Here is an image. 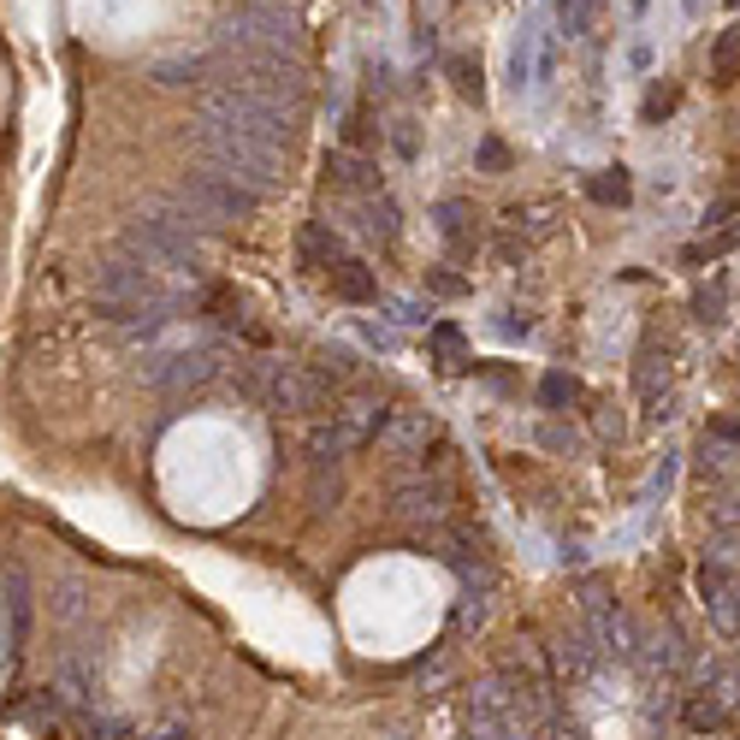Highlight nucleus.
I'll return each instance as SVG.
<instances>
[{
	"label": "nucleus",
	"instance_id": "f257e3e1",
	"mask_svg": "<svg viewBox=\"0 0 740 740\" xmlns=\"http://www.w3.org/2000/svg\"><path fill=\"white\" fill-rule=\"evenodd\" d=\"M119 255H131V261L148 273H196L202 267V232L184 208H154V214H136L125 226Z\"/></svg>",
	"mask_w": 740,
	"mask_h": 740
},
{
	"label": "nucleus",
	"instance_id": "f03ea898",
	"mask_svg": "<svg viewBox=\"0 0 740 740\" xmlns=\"http://www.w3.org/2000/svg\"><path fill=\"white\" fill-rule=\"evenodd\" d=\"M214 65L226 72L232 90H249V95L273 101V107L302 113V101H308V65L297 54H273V48H219Z\"/></svg>",
	"mask_w": 740,
	"mask_h": 740
},
{
	"label": "nucleus",
	"instance_id": "7ed1b4c3",
	"mask_svg": "<svg viewBox=\"0 0 740 740\" xmlns=\"http://www.w3.org/2000/svg\"><path fill=\"white\" fill-rule=\"evenodd\" d=\"M191 143H196V154H208L214 172H226V178L244 184L249 196H267L273 184H279L285 154L267 148V143H255V136H244V131H226V125H208V119H196V125H191Z\"/></svg>",
	"mask_w": 740,
	"mask_h": 740
},
{
	"label": "nucleus",
	"instance_id": "20e7f679",
	"mask_svg": "<svg viewBox=\"0 0 740 740\" xmlns=\"http://www.w3.org/2000/svg\"><path fill=\"white\" fill-rule=\"evenodd\" d=\"M196 119L226 125V131H244V136H255V143H267L279 154L290 148V136H297V113H290V107H273V101L249 95V90H232V83H219V90L202 95Z\"/></svg>",
	"mask_w": 740,
	"mask_h": 740
},
{
	"label": "nucleus",
	"instance_id": "39448f33",
	"mask_svg": "<svg viewBox=\"0 0 740 740\" xmlns=\"http://www.w3.org/2000/svg\"><path fill=\"white\" fill-rule=\"evenodd\" d=\"M90 308L113 326H136L161 308V285H154L148 267H136L131 255H113V261L95 267V285H90Z\"/></svg>",
	"mask_w": 740,
	"mask_h": 740
},
{
	"label": "nucleus",
	"instance_id": "423d86ee",
	"mask_svg": "<svg viewBox=\"0 0 740 740\" xmlns=\"http://www.w3.org/2000/svg\"><path fill=\"white\" fill-rule=\"evenodd\" d=\"M219 48H273V54H297L302 19L285 0H237L219 19Z\"/></svg>",
	"mask_w": 740,
	"mask_h": 740
},
{
	"label": "nucleus",
	"instance_id": "0eeeda50",
	"mask_svg": "<svg viewBox=\"0 0 740 740\" xmlns=\"http://www.w3.org/2000/svg\"><path fill=\"white\" fill-rule=\"evenodd\" d=\"M178 208L196 219V232H214V226H232V219H249L255 208H261V196H249L244 184L226 178V172L202 166V172H184Z\"/></svg>",
	"mask_w": 740,
	"mask_h": 740
},
{
	"label": "nucleus",
	"instance_id": "6e6552de",
	"mask_svg": "<svg viewBox=\"0 0 740 740\" xmlns=\"http://www.w3.org/2000/svg\"><path fill=\"white\" fill-rule=\"evenodd\" d=\"M261 398L273 415H326V409H338V386L315 361H279V368H267Z\"/></svg>",
	"mask_w": 740,
	"mask_h": 740
},
{
	"label": "nucleus",
	"instance_id": "1a4fd4ad",
	"mask_svg": "<svg viewBox=\"0 0 740 740\" xmlns=\"http://www.w3.org/2000/svg\"><path fill=\"white\" fill-rule=\"evenodd\" d=\"M433 232H439V244L451 249L456 267H469L474 255L486 249V226H480L474 202H462V196H444L439 208H433Z\"/></svg>",
	"mask_w": 740,
	"mask_h": 740
},
{
	"label": "nucleus",
	"instance_id": "9d476101",
	"mask_svg": "<svg viewBox=\"0 0 740 740\" xmlns=\"http://www.w3.org/2000/svg\"><path fill=\"white\" fill-rule=\"evenodd\" d=\"M693 580H699V598H705V610H711L717 634H722V640H740V575L722 557L717 563L705 557Z\"/></svg>",
	"mask_w": 740,
	"mask_h": 740
},
{
	"label": "nucleus",
	"instance_id": "9b49d317",
	"mask_svg": "<svg viewBox=\"0 0 740 740\" xmlns=\"http://www.w3.org/2000/svg\"><path fill=\"white\" fill-rule=\"evenodd\" d=\"M669 373H676V350L658 338L640 343V361H634V391H640V403L651 409V415H669Z\"/></svg>",
	"mask_w": 740,
	"mask_h": 740
},
{
	"label": "nucleus",
	"instance_id": "f8f14e48",
	"mask_svg": "<svg viewBox=\"0 0 740 740\" xmlns=\"http://www.w3.org/2000/svg\"><path fill=\"white\" fill-rule=\"evenodd\" d=\"M426 439H433V415H421V409H386L380 433H373V444H380V456H426Z\"/></svg>",
	"mask_w": 740,
	"mask_h": 740
},
{
	"label": "nucleus",
	"instance_id": "ddd939ff",
	"mask_svg": "<svg viewBox=\"0 0 740 740\" xmlns=\"http://www.w3.org/2000/svg\"><path fill=\"white\" fill-rule=\"evenodd\" d=\"M391 504H398V515H415V522H439L444 510H451V486H444L439 474H398L391 480Z\"/></svg>",
	"mask_w": 740,
	"mask_h": 740
},
{
	"label": "nucleus",
	"instance_id": "4468645a",
	"mask_svg": "<svg viewBox=\"0 0 740 740\" xmlns=\"http://www.w3.org/2000/svg\"><path fill=\"white\" fill-rule=\"evenodd\" d=\"M214 368H219L214 350H178V356H161V361H154V368H148V380L178 398V391L208 386V380H214Z\"/></svg>",
	"mask_w": 740,
	"mask_h": 740
},
{
	"label": "nucleus",
	"instance_id": "2eb2a0df",
	"mask_svg": "<svg viewBox=\"0 0 740 740\" xmlns=\"http://www.w3.org/2000/svg\"><path fill=\"white\" fill-rule=\"evenodd\" d=\"M326 184L332 191H343V196H380V166L368 161L361 148H332L326 154Z\"/></svg>",
	"mask_w": 740,
	"mask_h": 740
},
{
	"label": "nucleus",
	"instance_id": "dca6fc26",
	"mask_svg": "<svg viewBox=\"0 0 740 740\" xmlns=\"http://www.w3.org/2000/svg\"><path fill=\"white\" fill-rule=\"evenodd\" d=\"M326 279H332V290L343 302H356V308L380 302V279H373V267H361L356 255H338V261L326 267Z\"/></svg>",
	"mask_w": 740,
	"mask_h": 740
},
{
	"label": "nucleus",
	"instance_id": "f3484780",
	"mask_svg": "<svg viewBox=\"0 0 740 740\" xmlns=\"http://www.w3.org/2000/svg\"><path fill=\"white\" fill-rule=\"evenodd\" d=\"M297 255H302V267H315V273H326L343 255V237L326 226V219H308V226L297 232Z\"/></svg>",
	"mask_w": 740,
	"mask_h": 740
},
{
	"label": "nucleus",
	"instance_id": "a211bd4d",
	"mask_svg": "<svg viewBox=\"0 0 740 740\" xmlns=\"http://www.w3.org/2000/svg\"><path fill=\"white\" fill-rule=\"evenodd\" d=\"M343 451H356V439L343 433V421H338V415L308 426V462H320V469H326V462H338Z\"/></svg>",
	"mask_w": 740,
	"mask_h": 740
},
{
	"label": "nucleus",
	"instance_id": "6ab92c4d",
	"mask_svg": "<svg viewBox=\"0 0 740 740\" xmlns=\"http://www.w3.org/2000/svg\"><path fill=\"white\" fill-rule=\"evenodd\" d=\"M587 196L598 202V208H628V196H634L628 166H605V172H593V178H587Z\"/></svg>",
	"mask_w": 740,
	"mask_h": 740
},
{
	"label": "nucleus",
	"instance_id": "aec40b11",
	"mask_svg": "<svg viewBox=\"0 0 740 740\" xmlns=\"http://www.w3.org/2000/svg\"><path fill=\"white\" fill-rule=\"evenodd\" d=\"M361 232L380 237V244H398V202L386 191L380 196H361Z\"/></svg>",
	"mask_w": 740,
	"mask_h": 740
},
{
	"label": "nucleus",
	"instance_id": "412c9836",
	"mask_svg": "<svg viewBox=\"0 0 740 740\" xmlns=\"http://www.w3.org/2000/svg\"><path fill=\"white\" fill-rule=\"evenodd\" d=\"M580 398H587V391H580L575 373H545V380H539V403L557 409V415H563L569 403H580Z\"/></svg>",
	"mask_w": 740,
	"mask_h": 740
},
{
	"label": "nucleus",
	"instance_id": "4be33fe9",
	"mask_svg": "<svg viewBox=\"0 0 740 740\" xmlns=\"http://www.w3.org/2000/svg\"><path fill=\"white\" fill-rule=\"evenodd\" d=\"M214 72V60H202V54H191V60H161L154 65V83H202Z\"/></svg>",
	"mask_w": 740,
	"mask_h": 740
},
{
	"label": "nucleus",
	"instance_id": "5701e85b",
	"mask_svg": "<svg viewBox=\"0 0 740 740\" xmlns=\"http://www.w3.org/2000/svg\"><path fill=\"white\" fill-rule=\"evenodd\" d=\"M734 244H740V226L717 232V237H705V244H687V249H681V261H687V267H705V261H717V255H729Z\"/></svg>",
	"mask_w": 740,
	"mask_h": 740
},
{
	"label": "nucleus",
	"instance_id": "b1692460",
	"mask_svg": "<svg viewBox=\"0 0 740 740\" xmlns=\"http://www.w3.org/2000/svg\"><path fill=\"white\" fill-rule=\"evenodd\" d=\"M426 343H433V356L444 361V368H474V361L462 356V332H456V326H433V332H426Z\"/></svg>",
	"mask_w": 740,
	"mask_h": 740
},
{
	"label": "nucleus",
	"instance_id": "393cba45",
	"mask_svg": "<svg viewBox=\"0 0 740 740\" xmlns=\"http://www.w3.org/2000/svg\"><path fill=\"white\" fill-rule=\"evenodd\" d=\"M699 474L705 480H729L734 474V451L722 439H705V451H699Z\"/></svg>",
	"mask_w": 740,
	"mask_h": 740
},
{
	"label": "nucleus",
	"instance_id": "a878e982",
	"mask_svg": "<svg viewBox=\"0 0 740 740\" xmlns=\"http://www.w3.org/2000/svg\"><path fill=\"white\" fill-rule=\"evenodd\" d=\"M722 308H729V297H722V285H711V290H693V320H699V326H722V320H729Z\"/></svg>",
	"mask_w": 740,
	"mask_h": 740
},
{
	"label": "nucleus",
	"instance_id": "bb28decb",
	"mask_svg": "<svg viewBox=\"0 0 740 740\" xmlns=\"http://www.w3.org/2000/svg\"><path fill=\"white\" fill-rule=\"evenodd\" d=\"M557 19H563V37H587L593 0H557Z\"/></svg>",
	"mask_w": 740,
	"mask_h": 740
},
{
	"label": "nucleus",
	"instance_id": "cd10ccee",
	"mask_svg": "<svg viewBox=\"0 0 740 740\" xmlns=\"http://www.w3.org/2000/svg\"><path fill=\"white\" fill-rule=\"evenodd\" d=\"M426 290H433V297H462V290H469V279H462V273H451V267H426Z\"/></svg>",
	"mask_w": 740,
	"mask_h": 740
},
{
	"label": "nucleus",
	"instance_id": "c85d7f7f",
	"mask_svg": "<svg viewBox=\"0 0 740 740\" xmlns=\"http://www.w3.org/2000/svg\"><path fill=\"white\" fill-rule=\"evenodd\" d=\"M711 65H717L722 78H729L734 65H740V30H722V42L711 48Z\"/></svg>",
	"mask_w": 740,
	"mask_h": 740
},
{
	"label": "nucleus",
	"instance_id": "c756f323",
	"mask_svg": "<svg viewBox=\"0 0 740 740\" xmlns=\"http://www.w3.org/2000/svg\"><path fill=\"white\" fill-rule=\"evenodd\" d=\"M711 527H722V533L740 527V492H722L717 504H711Z\"/></svg>",
	"mask_w": 740,
	"mask_h": 740
},
{
	"label": "nucleus",
	"instance_id": "7c9ffc66",
	"mask_svg": "<svg viewBox=\"0 0 740 740\" xmlns=\"http://www.w3.org/2000/svg\"><path fill=\"white\" fill-rule=\"evenodd\" d=\"M451 78H456V90H462V95H474V101H480V65H474V60H462V54H456V60H451Z\"/></svg>",
	"mask_w": 740,
	"mask_h": 740
},
{
	"label": "nucleus",
	"instance_id": "2f4dec72",
	"mask_svg": "<svg viewBox=\"0 0 740 740\" xmlns=\"http://www.w3.org/2000/svg\"><path fill=\"white\" fill-rule=\"evenodd\" d=\"M83 610V587H78V580H60V587H54V616H78Z\"/></svg>",
	"mask_w": 740,
	"mask_h": 740
},
{
	"label": "nucleus",
	"instance_id": "473e14b6",
	"mask_svg": "<svg viewBox=\"0 0 740 740\" xmlns=\"http://www.w3.org/2000/svg\"><path fill=\"white\" fill-rule=\"evenodd\" d=\"M480 166H486V172H504V166H510V148L497 143V136H486V143H480Z\"/></svg>",
	"mask_w": 740,
	"mask_h": 740
},
{
	"label": "nucleus",
	"instance_id": "72a5a7b5",
	"mask_svg": "<svg viewBox=\"0 0 740 740\" xmlns=\"http://www.w3.org/2000/svg\"><path fill=\"white\" fill-rule=\"evenodd\" d=\"M669 107H676V90H651L646 95V119H664Z\"/></svg>",
	"mask_w": 740,
	"mask_h": 740
},
{
	"label": "nucleus",
	"instance_id": "f704fd0d",
	"mask_svg": "<svg viewBox=\"0 0 740 740\" xmlns=\"http://www.w3.org/2000/svg\"><path fill=\"white\" fill-rule=\"evenodd\" d=\"M545 444H551V451H575V433H563V426H545V433H539Z\"/></svg>",
	"mask_w": 740,
	"mask_h": 740
},
{
	"label": "nucleus",
	"instance_id": "c9c22d12",
	"mask_svg": "<svg viewBox=\"0 0 740 740\" xmlns=\"http://www.w3.org/2000/svg\"><path fill=\"white\" fill-rule=\"evenodd\" d=\"M154 740H191V729H184V722H172V729H161Z\"/></svg>",
	"mask_w": 740,
	"mask_h": 740
},
{
	"label": "nucleus",
	"instance_id": "e433bc0d",
	"mask_svg": "<svg viewBox=\"0 0 740 740\" xmlns=\"http://www.w3.org/2000/svg\"><path fill=\"white\" fill-rule=\"evenodd\" d=\"M729 7H740V0H729Z\"/></svg>",
	"mask_w": 740,
	"mask_h": 740
}]
</instances>
